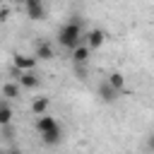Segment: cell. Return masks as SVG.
Wrapping results in <instances>:
<instances>
[{
    "label": "cell",
    "instance_id": "6da1fadb",
    "mask_svg": "<svg viewBox=\"0 0 154 154\" xmlns=\"http://www.w3.org/2000/svg\"><path fill=\"white\" fill-rule=\"evenodd\" d=\"M84 41V34H82V22L79 19H70L65 22L60 29H58V43L67 51H72L75 46H79Z\"/></svg>",
    "mask_w": 154,
    "mask_h": 154
},
{
    "label": "cell",
    "instance_id": "7a4b0ae2",
    "mask_svg": "<svg viewBox=\"0 0 154 154\" xmlns=\"http://www.w3.org/2000/svg\"><path fill=\"white\" fill-rule=\"evenodd\" d=\"M96 96H99L103 103H113V101L120 96V91H118V89H113L108 82H101V84H99V89H96Z\"/></svg>",
    "mask_w": 154,
    "mask_h": 154
},
{
    "label": "cell",
    "instance_id": "3957f363",
    "mask_svg": "<svg viewBox=\"0 0 154 154\" xmlns=\"http://www.w3.org/2000/svg\"><path fill=\"white\" fill-rule=\"evenodd\" d=\"M34 58L36 60H53L55 58V51L48 41H36V48H34Z\"/></svg>",
    "mask_w": 154,
    "mask_h": 154
},
{
    "label": "cell",
    "instance_id": "277c9868",
    "mask_svg": "<svg viewBox=\"0 0 154 154\" xmlns=\"http://www.w3.org/2000/svg\"><path fill=\"white\" fill-rule=\"evenodd\" d=\"M60 140H63V128H60V125H55L53 130H46V132H41V142H43V144H48V147H55V144H60Z\"/></svg>",
    "mask_w": 154,
    "mask_h": 154
},
{
    "label": "cell",
    "instance_id": "5b68a950",
    "mask_svg": "<svg viewBox=\"0 0 154 154\" xmlns=\"http://www.w3.org/2000/svg\"><path fill=\"white\" fill-rule=\"evenodd\" d=\"M38 84H41V77H38V75H34L31 70L19 72V87H24V89H36Z\"/></svg>",
    "mask_w": 154,
    "mask_h": 154
},
{
    "label": "cell",
    "instance_id": "8992f818",
    "mask_svg": "<svg viewBox=\"0 0 154 154\" xmlns=\"http://www.w3.org/2000/svg\"><path fill=\"white\" fill-rule=\"evenodd\" d=\"M89 46H84V43H79V46H75L72 48V63L75 65H84L87 60H89Z\"/></svg>",
    "mask_w": 154,
    "mask_h": 154
},
{
    "label": "cell",
    "instance_id": "52a82bcc",
    "mask_svg": "<svg viewBox=\"0 0 154 154\" xmlns=\"http://www.w3.org/2000/svg\"><path fill=\"white\" fill-rule=\"evenodd\" d=\"M34 65H36V58L34 55H14V67L19 70V72H26V70H34Z\"/></svg>",
    "mask_w": 154,
    "mask_h": 154
},
{
    "label": "cell",
    "instance_id": "ba28073f",
    "mask_svg": "<svg viewBox=\"0 0 154 154\" xmlns=\"http://www.w3.org/2000/svg\"><path fill=\"white\" fill-rule=\"evenodd\" d=\"M58 125V120L53 118V116H46V113H41L38 118H36V130H38V135L41 132H46V130H53Z\"/></svg>",
    "mask_w": 154,
    "mask_h": 154
},
{
    "label": "cell",
    "instance_id": "9c48e42d",
    "mask_svg": "<svg viewBox=\"0 0 154 154\" xmlns=\"http://www.w3.org/2000/svg\"><path fill=\"white\" fill-rule=\"evenodd\" d=\"M103 41H106V34H103L101 29H94V31L87 34V46H89V48H99Z\"/></svg>",
    "mask_w": 154,
    "mask_h": 154
},
{
    "label": "cell",
    "instance_id": "30bf717a",
    "mask_svg": "<svg viewBox=\"0 0 154 154\" xmlns=\"http://www.w3.org/2000/svg\"><path fill=\"white\" fill-rule=\"evenodd\" d=\"M24 7H26V17H29V19H34V22H38V19H43V17H46L43 2H41V5H24Z\"/></svg>",
    "mask_w": 154,
    "mask_h": 154
},
{
    "label": "cell",
    "instance_id": "8fae6325",
    "mask_svg": "<svg viewBox=\"0 0 154 154\" xmlns=\"http://www.w3.org/2000/svg\"><path fill=\"white\" fill-rule=\"evenodd\" d=\"M113 89H118V91H123V87H125V77L120 75V72H111L108 75V79H106Z\"/></svg>",
    "mask_w": 154,
    "mask_h": 154
},
{
    "label": "cell",
    "instance_id": "7c38bea8",
    "mask_svg": "<svg viewBox=\"0 0 154 154\" xmlns=\"http://www.w3.org/2000/svg\"><path fill=\"white\" fill-rule=\"evenodd\" d=\"M2 96H5V99H19V84L7 82V84L2 87Z\"/></svg>",
    "mask_w": 154,
    "mask_h": 154
},
{
    "label": "cell",
    "instance_id": "4fadbf2b",
    "mask_svg": "<svg viewBox=\"0 0 154 154\" xmlns=\"http://www.w3.org/2000/svg\"><path fill=\"white\" fill-rule=\"evenodd\" d=\"M46 108H48V99H46V96H38V99H34V103H31V111H34L36 116L46 113Z\"/></svg>",
    "mask_w": 154,
    "mask_h": 154
},
{
    "label": "cell",
    "instance_id": "5bb4252c",
    "mask_svg": "<svg viewBox=\"0 0 154 154\" xmlns=\"http://www.w3.org/2000/svg\"><path fill=\"white\" fill-rule=\"evenodd\" d=\"M12 120V108L7 106V101H0V125H7Z\"/></svg>",
    "mask_w": 154,
    "mask_h": 154
},
{
    "label": "cell",
    "instance_id": "9a60e30c",
    "mask_svg": "<svg viewBox=\"0 0 154 154\" xmlns=\"http://www.w3.org/2000/svg\"><path fill=\"white\" fill-rule=\"evenodd\" d=\"M7 14H10L7 10H0V22H5V19H7Z\"/></svg>",
    "mask_w": 154,
    "mask_h": 154
},
{
    "label": "cell",
    "instance_id": "2e32d148",
    "mask_svg": "<svg viewBox=\"0 0 154 154\" xmlns=\"http://www.w3.org/2000/svg\"><path fill=\"white\" fill-rule=\"evenodd\" d=\"M43 0H24V5H41Z\"/></svg>",
    "mask_w": 154,
    "mask_h": 154
},
{
    "label": "cell",
    "instance_id": "e0dca14e",
    "mask_svg": "<svg viewBox=\"0 0 154 154\" xmlns=\"http://www.w3.org/2000/svg\"><path fill=\"white\" fill-rule=\"evenodd\" d=\"M0 154H7V152H0Z\"/></svg>",
    "mask_w": 154,
    "mask_h": 154
}]
</instances>
